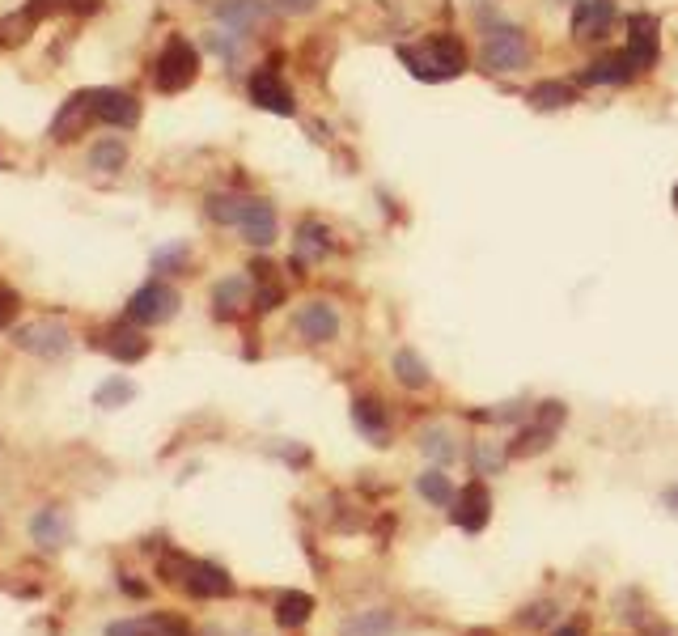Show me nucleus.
Segmentation results:
<instances>
[{
    "label": "nucleus",
    "instance_id": "nucleus-10",
    "mask_svg": "<svg viewBox=\"0 0 678 636\" xmlns=\"http://www.w3.org/2000/svg\"><path fill=\"white\" fill-rule=\"evenodd\" d=\"M488 514H492V497H488V488L484 484H467L454 497V505H450V518L462 526V530H484L488 526Z\"/></svg>",
    "mask_w": 678,
    "mask_h": 636
},
{
    "label": "nucleus",
    "instance_id": "nucleus-13",
    "mask_svg": "<svg viewBox=\"0 0 678 636\" xmlns=\"http://www.w3.org/2000/svg\"><path fill=\"white\" fill-rule=\"evenodd\" d=\"M238 229H242V238L251 242V246H272L276 242V212H272V204H267V200H251V204H246V212H242Z\"/></svg>",
    "mask_w": 678,
    "mask_h": 636
},
{
    "label": "nucleus",
    "instance_id": "nucleus-5",
    "mask_svg": "<svg viewBox=\"0 0 678 636\" xmlns=\"http://www.w3.org/2000/svg\"><path fill=\"white\" fill-rule=\"evenodd\" d=\"M174 314H178V293H174L170 285H162V280H153V285L136 289L132 302H128V318H132V323H140V327L170 323Z\"/></svg>",
    "mask_w": 678,
    "mask_h": 636
},
{
    "label": "nucleus",
    "instance_id": "nucleus-38",
    "mask_svg": "<svg viewBox=\"0 0 678 636\" xmlns=\"http://www.w3.org/2000/svg\"><path fill=\"white\" fill-rule=\"evenodd\" d=\"M475 636H479V632H475Z\"/></svg>",
    "mask_w": 678,
    "mask_h": 636
},
{
    "label": "nucleus",
    "instance_id": "nucleus-34",
    "mask_svg": "<svg viewBox=\"0 0 678 636\" xmlns=\"http://www.w3.org/2000/svg\"><path fill=\"white\" fill-rule=\"evenodd\" d=\"M13 314H17V293L0 285V327H9V323H13Z\"/></svg>",
    "mask_w": 678,
    "mask_h": 636
},
{
    "label": "nucleus",
    "instance_id": "nucleus-36",
    "mask_svg": "<svg viewBox=\"0 0 678 636\" xmlns=\"http://www.w3.org/2000/svg\"><path fill=\"white\" fill-rule=\"evenodd\" d=\"M551 615H556V607H547V603H539V607H530V615H522V624H530V628H539V624H547Z\"/></svg>",
    "mask_w": 678,
    "mask_h": 636
},
{
    "label": "nucleus",
    "instance_id": "nucleus-21",
    "mask_svg": "<svg viewBox=\"0 0 678 636\" xmlns=\"http://www.w3.org/2000/svg\"><path fill=\"white\" fill-rule=\"evenodd\" d=\"M246 297H251V285H246L242 276H229V280H221V285L212 289V302H217V314H221V318L238 314V310L246 306Z\"/></svg>",
    "mask_w": 678,
    "mask_h": 636
},
{
    "label": "nucleus",
    "instance_id": "nucleus-35",
    "mask_svg": "<svg viewBox=\"0 0 678 636\" xmlns=\"http://www.w3.org/2000/svg\"><path fill=\"white\" fill-rule=\"evenodd\" d=\"M318 0H276V9L280 13H289V17H301V13H314Z\"/></svg>",
    "mask_w": 678,
    "mask_h": 636
},
{
    "label": "nucleus",
    "instance_id": "nucleus-18",
    "mask_svg": "<svg viewBox=\"0 0 678 636\" xmlns=\"http://www.w3.org/2000/svg\"><path fill=\"white\" fill-rule=\"evenodd\" d=\"M628 77H636V68H632V60L623 56V51H615V56H602V60H594L590 68H585V85H623Z\"/></svg>",
    "mask_w": 678,
    "mask_h": 636
},
{
    "label": "nucleus",
    "instance_id": "nucleus-9",
    "mask_svg": "<svg viewBox=\"0 0 678 636\" xmlns=\"http://www.w3.org/2000/svg\"><path fill=\"white\" fill-rule=\"evenodd\" d=\"M251 102L259 106V111H272V115H293L297 111L289 85H284L280 73H272V68H259V73L251 77Z\"/></svg>",
    "mask_w": 678,
    "mask_h": 636
},
{
    "label": "nucleus",
    "instance_id": "nucleus-7",
    "mask_svg": "<svg viewBox=\"0 0 678 636\" xmlns=\"http://www.w3.org/2000/svg\"><path fill=\"white\" fill-rule=\"evenodd\" d=\"M623 56L632 60L636 73L657 64V22L649 13H632L628 17V43H623Z\"/></svg>",
    "mask_w": 678,
    "mask_h": 636
},
{
    "label": "nucleus",
    "instance_id": "nucleus-31",
    "mask_svg": "<svg viewBox=\"0 0 678 636\" xmlns=\"http://www.w3.org/2000/svg\"><path fill=\"white\" fill-rule=\"evenodd\" d=\"M242 39H246V34H234V30H217V34H208V47L217 51L221 60H229V64H234V60H238V51H242Z\"/></svg>",
    "mask_w": 678,
    "mask_h": 636
},
{
    "label": "nucleus",
    "instance_id": "nucleus-12",
    "mask_svg": "<svg viewBox=\"0 0 678 636\" xmlns=\"http://www.w3.org/2000/svg\"><path fill=\"white\" fill-rule=\"evenodd\" d=\"M297 331H301V340H310V344H331L339 335V314L327 302H310L297 310Z\"/></svg>",
    "mask_w": 678,
    "mask_h": 636
},
{
    "label": "nucleus",
    "instance_id": "nucleus-14",
    "mask_svg": "<svg viewBox=\"0 0 678 636\" xmlns=\"http://www.w3.org/2000/svg\"><path fill=\"white\" fill-rule=\"evenodd\" d=\"M217 17L234 34H251L259 22H267V5L263 0H217Z\"/></svg>",
    "mask_w": 678,
    "mask_h": 636
},
{
    "label": "nucleus",
    "instance_id": "nucleus-37",
    "mask_svg": "<svg viewBox=\"0 0 678 636\" xmlns=\"http://www.w3.org/2000/svg\"><path fill=\"white\" fill-rule=\"evenodd\" d=\"M556 636H581V628H560Z\"/></svg>",
    "mask_w": 678,
    "mask_h": 636
},
{
    "label": "nucleus",
    "instance_id": "nucleus-30",
    "mask_svg": "<svg viewBox=\"0 0 678 636\" xmlns=\"http://www.w3.org/2000/svg\"><path fill=\"white\" fill-rule=\"evenodd\" d=\"M128 399H136V386H132L128 378H111V382H102V386H98V395H94L98 408H123Z\"/></svg>",
    "mask_w": 678,
    "mask_h": 636
},
{
    "label": "nucleus",
    "instance_id": "nucleus-25",
    "mask_svg": "<svg viewBox=\"0 0 678 636\" xmlns=\"http://www.w3.org/2000/svg\"><path fill=\"white\" fill-rule=\"evenodd\" d=\"M420 454L433 458V463H441V467H450L454 458H458V441H454L450 429H428V433L420 437Z\"/></svg>",
    "mask_w": 678,
    "mask_h": 636
},
{
    "label": "nucleus",
    "instance_id": "nucleus-17",
    "mask_svg": "<svg viewBox=\"0 0 678 636\" xmlns=\"http://www.w3.org/2000/svg\"><path fill=\"white\" fill-rule=\"evenodd\" d=\"M395 632V611L386 607H369V611H356L352 620H344L339 636H390Z\"/></svg>",
    "mask_w": 678,
    "mask_h": 636
},
{
    "label": "nucleus",
    "instance_id": "nucleus-27",
    "mask_svg": "<svg viewBox=\"0 0 678 636\" xmlns=\"http://www.w3.org/2000/svg\"><path fill=\"white\" fill-rule=\"evenodd\" d=\"M123 162H128V145H123V140H98V145L89 149V166L102 174L123 170Z\"/></svg>",
    "mask_w": 678,
    "mask_h": 636
},
{
    "label": "nucleus",
    "instance_id": "nucleus-23",
    "mask_svg": "<svg viewBox=\"0 0 678 636\" xmlns=\"http://www.w3.org/2000/svg\"><path fill=\"white\" fill-rule=\"evenodd\" d=\"M416 492L424 501H433V505H441V509H450L454 505V484H450V475L445 471H424V475H416Z\"/></svg>",
    "mask_w": 678,
    "mask_h": 636
},
{
    "label": "nucleus",
    "instance_id": "nucleus-26",
    "mask_svg": "<svg viewBox=\"0 0 678 636\" xmlns=\"http://www.w3.org/2000/svg\"><path fill=\"white\" fill-rule=\"evenodd\" d=\"M331 251V242H327V229L323 225H314L306 221L297 229V263H314V259H323Z\"/></svg>",
    "mask_w": 678,
    "mask_h": 636
},
{
    "label": "nucleus",
    "instance_id": "nucleus-32",
    "mask_svg": "<svg viewBox=\"0 0 678 636\" xmlns=\"http://www.w3.org/2000/svg\"><path fill=\"white\" fill-rule=\"evenodd\" d=\"M505 467V454L492 446V441H479L475 446V471H484V475H492V471H501Z\"/></svg>",
    "mask_w": 678,
    "mask_h": 636
},
{
    "label": "nucleus",
    "instance_id": "nucleus-33",
    "mask_svg": "<svg viewBox=\"0 0 678 636\" xmlns=\"http://www.w3.org/2000/svg\"><path fill=\"white\" fill-rule=\"evenodd\" d=\"M183 263H187V251H183V246H170V251H157V255H153V268H157V272L183 268Z\"/></svg>",
    "mask_w": 678,
    "mask_h": 636
},
{
    "label": "nucleus",
    "instance_id": "nucleus-15",
    "mask_svg": "<svg viewBox=\"0 0 678 636\" xmlns=\"http://www.w3.org/2000/svg\"><path fill=\"white\" fill-rule=\"evenodd\" d=\"M98 348H102V352H111L115 361L132 365V361H140V357L149 352V340H145V335H140L136 327H115V331H106V335H102Z\"/></svg>",
    "mask_w": 678,
    "mask_h": 636
},
{
    "label": "nucleus",
    "instance_id": "nucleus-22",
    "mask_svg": "<svg viewBox=\"0 0 678 636\" xmlns=\"http://www.w3.org/2000/svg\"><path fill=\"white\" fill-rule=\"evenodd\" d=\"M526 98H530L534 111H560V106L577 102L573 85H564V81H543V85H534V90H530Z\"/></svg>",
    "mask_w": 678,
    "mask_h": 636
},
{
    "label": "nucleus",
    "instance_id": "nucleus-8",
    "mask_svg": "<svg viewBox=\"0 0 678 636\" xmlns=\"http://www.w3.org/2000/svg\"><path fill=\"white\" fill-rule=\"evenodd\" d=\"M615 26V0H577L573 9V34L585 43V39H606Z\"/></svg>",
    "mask_w": 678,
    "mask_h": 636
},
{
    "label": "nucleus",
    "instance_id": "nucleus-19",
    "mask_svg": "<svg viewBox=\"0 0 678 636\" xmlns=\"http://www.w3.org/2000/svg\"><path fill=\"white\" fill-rule=\"evenodd\" d=\"M30 535H34V543H43L47 552H51V547L68 543V522H64L60 509H43V514H34Z\"/></svg>",
    "mask_w": 678,
    "mask_h": 636
},
{
    "label": "nucleus",
    "instance_id": "nucleus-3",
    "mask_svg": "<svg viewBox=\"0 0 678 636\" xmlns=\"http://www.w3.org/2000/svg\"><path fill=\"white\" fill-rule=\"evenodd\" d=\"M166 573H170V581H183V586L200 598H229L234 594V581H229V573L217 569V564L174 556V560H166Z\"/></svg>",
    "mask_w": 678,
    "mask_h": 636
},
{
    "label": "nucleus",
    "instance_id": "nucleus-28",
    "mask_svg": "<svg viewBox=\"0 0 678 636\" xmlns=\"http://www.w3.org/2000/svg\"><path fill=\"white\" fill-rule=\"evenodd\" d=\"M246 204L251 200H242V196H208V204H204V212L217 225H238L242 221V212H246Z\"/></svg>",
    "mask_w": 678,
    "mask_h": 636
},
{
    "label": "nucleus",
    "instance_id": "nucleus-11",
    "mask_svg": "<svg viewBox=\"0 0 678 636\" xmlns=\"http://www.w3.org/2000/svg\"><path fill=\"white\" fill-rule=\"evenodd\" d=\"M17 344H22L26 352H34V357H47V361H56L68 352V331L60 323H34V327H22L17 331Z\"/></svg>",
    "mask_w": 678,
    "mask_h": 636
},
{
    "label": "nucleus",
    "instance_id": "nucleus-16",
    "mask_svg": "<svg viewBox=\"0 0 678 636\" xmlns=\"http://www.w3.org/2000/svg\"><path fill=\"white\" fill-rule=\"evenodd\" d=\"M352 420H356V429H361L373 446H386L390 441V429H386V403L378 399H356L352 403Z\"/></svg>",
    "mask_w": 678,
    "mask_h": 636
},
{
    "label": "nucleus",
    "instance_id": "nucleus-4",
    "mask_svg": "<svg viewBox=\"0 0 678 636\" xmlns=\"http://www.w3.org/2000/svg\"><path fill=\"white\" fill-rule=\"evenodd\" d=\"M195 73H200V56H195V47L187 39H170L166 51H162V60H157V90H166V94L187 90V85L195 81Z\"/></svg>",
    "mask_w": 678,
    "mask_h": 636
},
{
    "label": "nucleus",
    "instance_id": "nucleus-24",
    "mask_svg": "<svg viewBox=\"0 0 678 636\" xmlns=\"http://www.w3.org/2000/svg\"><path fill=\"white\" fill-rule=\"evenodd\" d=\"M395 378L407 386V391H424L428 382H433V374H428V365H424V357H416L412 348H403L399 357H395Z\"/></svg>",
    "mask_w": 678,
    "mask_h": 636
},
{
    "label": "nucleus",
    "instance_id": "nucleus-2",
    "mask_svg": "<svg viewBox=\"0 0 678 636\" xmlns=\"http://www.w3.org/2000/svg\"><path fill=\"white\" fill-rule=\"evenodd\" d=\"M530 39L517 26H501L496 22L488 30V39L484 47H479V68L484 73H517V68H526L530 64Z\"/></svg>",
    "mask_w": 678,
    "mask_h": 636
},
{
    "label": "nucleus",
    "instance_id": "nucleus-29",
    "mask_svg": "<svg viewBox=\"0 0 678 636\" xmlns=\"http://www.w3.org/2000/svg\"><path fill=\"white\" fill-rule=\"evenodd\" d=\"M547 446H551V429H547V424H534V429L517 433V441L509 446V454H513V458H534V454H543Z\"/></svg>",
    "mask_w": 678,
    "mask_h": 636
},
{
    "label": "nucleus",
    "instance_id": "nucleus-6",
    "mask_svg": "<svg viewBox=\"0 0 678 636\" xmlns=\"http://www.w3.org/2000/svg\"><path fill=\"white\" fill-rule=\"evenodd\" d=\"M85 106H89V119L115 123V128H136L140 119L136 98L123 90H85Z\"/></svg>",
    "mask_w": 678,
    "mask_h": 636
},
{
    "label": "nucleus",
    "instance_id": "nucleus-20",
    "mask_svg": "<svg viewBox=\"0 0 678 636\" xmlns=\"http://www.w3.org/2000/svg\"><path fill=\"white\" fill-rule=\"evenodd\" d=\"M310 611H314V598L301 594V590H289V594L276 598V624L280 628H301L310 620Z\"/></svg>",
    "mask_w": 678,
    "mask_h": 636
},
{
    "label": "nucleus",
    "instance_id": "nucleus-1",
    "mask_svg": "<svg viewBox=\"0 0 678 636\" xmlns=\"http://www.w3.org/2000/svg\"><path fill=\"white\" fill-rule=\"evenodd\" d=\"M399 60L407 64L412 77L437 85V81H454L467 68V51L450 34H437V39H424L416 47H399Z\"/></svg>",
    "mask_w": 678,
    "mask_h": 636
}]
</instances>
